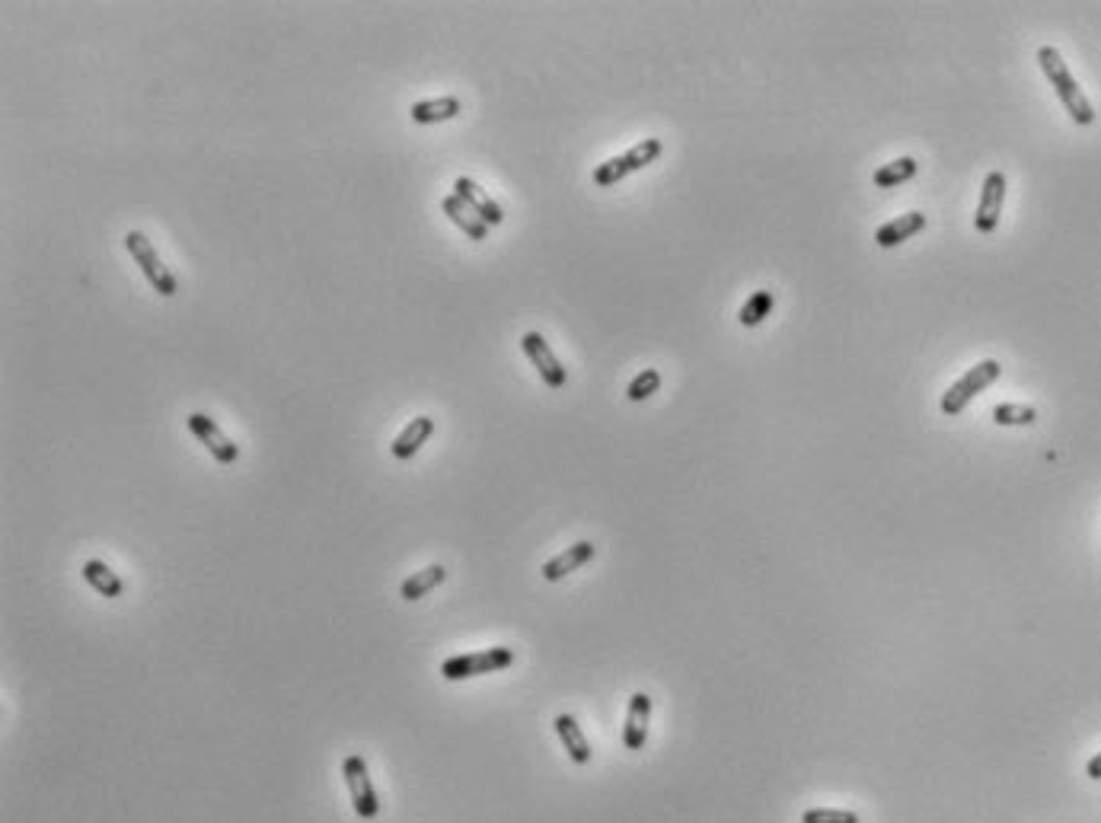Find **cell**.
<instances>
[{"label":"cell","instance_id":"24","mask_svg":"<svg viewBox=\"0 0 1101 823\" xmlns=\"http://www.w3.org/2000/svg\"><path fill=\"white\" fill-rule=\"evenodd\" d=\"M802 823H862L859 814L843 808H811L802 814Z\"/></svg>","mask_w":1101,"mask_h":823},{"label":"cell","instance_id":"23","mask_svg":"<svg viewBox=\"0 0 1101 823\" xmlns=\"http://www.w3.org/2000/svg\"><path fill=\"white\" fill-rule=\"evenodd\" d=\"M658 386H661V374L655 371V367H645V371H642V374H636V380L629 383L626 396H629L632 402H645L648 396H655V393H658Z\"/></svg>","mask_w":1101,"mask_h":823},{"label":"cell","instance_id":"2","mask_svg":"<svg viewBox=\"0 0 1101 823\" xmlns=\"http://www.w3.org/2000/svg\"><path fill=\"white\" fill-rule=\"evenodd\" d=\"M514 664V648H486V651H473V654H454L441 664V677L457 683V680H473V677H486V674H498Z\"/></svg>","mask_w":1101,"mask_h":823},{"label":"cell","instance_id":"3","mask_svg":"<svg viewBox=\"0 0 1101 823\" xmlns=\"http://www.w3.org/2000/svg\"><path fill=\"white\" fill-rule=\"evenodd\" d=\"M661 154H664V144H661L658 138H645V141H639L636 147H629L626 154L610 157L607 163H600L597 170H594V186L610 189V186H616V182H623L626 176L645 170V166H648V163H655Z\"/></svg>","mask_w":1101,"mask_h":823},{"label":"cell","instance_id":"12","mask_svg":"<svg viewBox=\"0 0 1101 823\" xmlns=\"http://www.w3.org/2000/svg\"><path fill=\"white\" fill-rule=\"evenodd\" d=\"M594 556H597V546H594L591 540H578V543H572L569 549H562L556 559H549V562L540 568V575H543V581L556 584V581H562L565 575H572V571H578L581 565H588Z\"/></svg>","mask_w":1101,"mask_h":823},{"label":"cell","instance_id":"4","mask_svg":"<svg viewBox=\"0 0 1101 823\" xmlns=\"http://www.w3.org/2000/svg\"><path fill=\"white\" fill-rule=\"evenodd\" d=\"M999 374H1003V367H999V361H996V358H987V361L974 364L971 371L961 374V377H958V380H955L952 386H948L945 393H942L939 409H942L945 415H958V412H964V409H967V402H971L974 396H980L983 390H987L990 383H996V380H999Z\"/></svg>","mask_w":1101,"mask_h":823},{"label":"cell","instance_id":"8","mask_svg":"<svg viewBox=\"0 0 1101 823\" xmlns=\"http://www.w3.org/2000/svg\"><path fill=\"white\" fill-rule=\"evenodd\" d=\"M186 425H189V431L195 434V438L208 447V453H211V457L218 460L221 466H233V463L240 460V447L233 444V441L227 438V434H224L218 425H214L205 412H192V415L186 418Z\"/></svg>","mask_w":1101,"mask_h":823},{"label":"cell","instance_id":"19","mask_svg":"<svg viewBox=\"0 0 1101 823\" xmlns=\"http://www.w3.org/2000/svg\"><path fill=\"white\" fill-rule=\"evenodd\" d=\"M447 578V568L444 565H428V568H422V571H415V575H409L406 581H403V587H399V597H403V600H422L425 594H431V591H435V587L441 584Z\"/></svg>","mask_w":1101,"mask_h":823},{"label":"cell","instance_id":"21","mask_svg":"<svg viewBox=\"0 0 1101 823\" xmlns=\"http://www.w3.org/2000/svg\"><path fill=\"white\" fill-rule=\"evenodd\" d=\"M916 176V160L913 157H900V160H891L884 163L881 170H875L872 182L878 189H891V186H900V182H907Z\"/></svg>","mask_w":1101,"mask_h":823},{"label":"cell","instance_id":"16","mask_svg":"<svg viewBox=\"0 0 1101 823\" xmlns=\"http://www.w3.org/2000/svg\"><path fill=\"white\" fill-rule=\"evenodd\" d=\"M463 112V103L457 96H438V99H422V103H412L409 115L415 125H438V122H450Z\"/></svg>","mask_w":1101,"mask_h":823},{"label":"cell","instance_id":"20","mask_svg":"<svg viewBox=\"0 0 1101 823\" xmlns=\"http://www.w3.org/2000/svg\"><path fill=\"white\" fill-rule=\"evenodd\" d=\"M993 422L999 428H1025L1038 422V409L1022 406V402H1003V406L993 409Z\"/></svg>","mask_w":1101,"mask_h":823},{"label":"cell","instance_id":"10","mask_svg":"<svg viewBox=\"0 0 1101 823\" xmlns=\"http://www.w3.org/2000/svg\"><path fill=\"white\" fill-rule=\"evenodd\" d=\"M454 195H457V198L463 201V205L470 208V211H473V214L479 217V221L486 224V227H498V224L505 221V211L498 208V201H495V198H489V192L482 189V186H476V182H473L470 176H460V179L454 182Z\"/></svg>","mask_w":1101,"mask_h":823},{"label":"cell","instance_id":"14","mask_svg":"<svg viewBox=\"0 0 1101 823\" xmlns=\"http://www.w3.org/2000/svg\"><path fill=\"white\" fill-rule=\"evenodd\" d=\"M920 230H926V214H920V211H907V214L894 217V221H888L884 227H878L875 243H878L881 249H894V246H900L904 240L916 237V233H920Z\"/></svg>","mask_w":1101,"mask_h":823},{"label":"cell","instance_id":"9","mask_svg":"<svg viewBox=\"0 0 1101 823\" xmlns=\"http://www.w3.org/2000/svg\"><path fill=\"white\" fill-rule=\"evenodd\" d=\"M1003 201H1006V176L999 173V170H993V173H987V179H983L980 205H977V214H974V227L980 233H993L999 227Z\"/></svg>","mask_w":1101,"mask_h":823},{"label":"cell","instance_id":"5","mask_svg":"<svg viewBox=\"0 0 1101 823\" xmlns=\"http://www.w3.org/2000/svg\"><path fill=\"white\" fill-rule=\"evenodd\" d=\"M125 249L131 253V259H135V262L141 265L144 278L150 281V288H154L160 297H173V294L179 291V284H176L173 272L163 265V259L157 256L154 243H150L141 230H128V233H125Z\"/></svg>","mask_w":1101,"mask_h":823},{"label":"cell","instance_id":"18","mask_svg":"<svg viewBox=\"0 0 1101 823\" xmlns=\"http://www.w3.org/2000/svg\"><path fill=\"white\" fill-rule=\"evenodd\" d=\"M83 581H87L96 594H103V597H109V600H115V597H122V594H125V581H122L119 575H115V571H112L106 562H99V559L83 562Z\"/></svg>","mask_w":1101,"mask_h":823},{"label":"cell","instance_id":"15","mask_svg":"<svg viewBox=\"0 0 1101 823\" xmlns=\"http://www.w3.org/2000/svg\"><path fill=\"white\" fill-rule=\"evenodd\" d=\"M553 728L559 734L565 753H569V760L575 766H588L591 763V744H588V737H585V731H581L578 721L572 715H556Z\"/></svg>","mask_w":1101,"mask_h":823},{"label":"cell","instance_id":"1","mask_svg":"<svg viewBox=\"0 0 1101 823\" xmlns=\"http://www.w3.org/2000/svg\"><path fill=\"white\" fill-rule=\"evenodd\" d=\"M1038 64H1041L1044 77L1050 80V87H1054L1057 99L1063 103V109L1070 112V119L1076 125H1092L1095 122V109L1089 103V96L1082 93V87L1076 83V77L1070 74V67H1066L1063 55L1057 52L1054 45L1038 48Z\"/></svg>","mask_w":1101,"mask_h":823},{"label":"cell","instance_id":"11","mask_svg":"<svg viewBox=\"0 0 1101 823\" xmlns=\"http://www.w3.org/2000/svg\"><path fill=\"white\" fill-rule=\"evenodd\" d=\"M648 721H652V696L648 693H632L629 709H626V725H623V747L626 750H642L648 741Z\"/></svg>","mask_w":1101,"mask_h":823},{"label":"cell","instance_id":"22","mask_svg":"<svg viewBox=\"0 0 1101 823\" xmlns=\"http://www.w3.org/2000/svg\"><path fill=\"white\" fill-rule=\"evenodd\" d=\"M770 310H773V291H757V294H750V300L741 307L738 319H741V326L750 329V326H760L763 319L770 316Z\"/></svg>","mask_w":1101,"mask_h":823},{"label":"cell","instance_id":"6","mask_svg":"<svg viewBox=\"0 0 1101 823\" xmlns=\"http://www.w3.org/2000/svg\"><path fill=\"white\" fill-rule=\"evenodd\" d=\"M342 776H345V785L348 792H352V808L361 820H377L380 814V801H377V792H374V782L371 776H367V763L361 753H348V757L342 760Z\"/></svg>","mask_w":1101,"mask_h":823},{"label":"cell","instance_id":"13","mask_svg":"<svg viewBox=\"0 0 1101 823\" xmlns=\"http://www.w3.org/2000/svg\"><path fill=\"white\" fill-rule=\"evenodd\" d=\"M435 428L438 425H435V418H431V415H415L412 422L396 434V441L390 444V453H393L396 460H412L415 453H419L428 444V438L435 434Z\"/></svg>","mask_w":1101,"mask_h":823},{"label":"cell","instance_id":"17","mask_svg":"<svg viewBox=\"0 0 1101 823\" xmlns=\"http://www.w3.org/2000/svg\"><path fill=\"white\" fill-rule=\"evenodd\" d=\"M441 211H444L447 221L454 224V227H460L470 240H486V237H489V227L482 224L479 217H476L470 208H466L457 195H444V198H441Z\"/></svg>","mask_w":1101,"mask_h":823},{"label":"cell","instance_id":"25","mask_svg":"<svg viewBox=\"0 0 1101 823\" xmlns=\"http://www.w3.org/2000/svg\"><path fill=\"white\" fill-rule=\"evenodd\" d=\"M1086 776L1095 779V782H1101V753H1095V757L1086 763Z\"/></svg>","mask_w":1101,"mask_h":823},{"label":"cell","instance_id":"7","mask_svg":"<svg viewBox=\"0 0 1101 823\" xmlns=\"http://www.w3.org/2000/svg\"><path fill=\"white\" fill-rule=\"evenodd\" d=\"M521 348H524V355L530 358V364L537 367L540 380L549 386V390H562V386L569 383V374H565V367L559 364V358L553 355V348H549V342L543 339L540 332H524Z\"/></svg>","mask_w":1101,"mask_h":823}]
</instances>
